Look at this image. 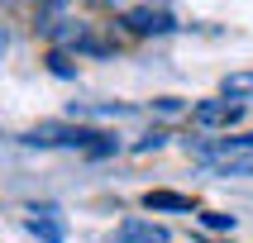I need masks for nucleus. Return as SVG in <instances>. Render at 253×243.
<instances>
[{"instance_id":"obj_1","label":"nucleus","mask_w":253,"mask_h":243,"mask_svg":"<svg viewBox=\"0 0 253 243\" xmlns=\"http://www.w3.org/2000/svg\"><path fill=\"white\" fill-rule=\"evenodd\" d=\"M24 143H34V148H86V153H110L115 139H105V134H96V129H67V124H39L34 134H29Z\"/></svg>"},{"instance_id":"obj_2","label":"nucleus","mask_w":253,"mask_h":243,"mask_svg":"<svg viewBox=\"0 0 253 243\" xmlns=\"http://www.w3.org/2000/svg\"><path fill=\"white\" fill-rule=\"evenodd\" d=\"M239 114H244V105H239V100H229V96L196 100V105H191V119H196L201 129H229V124H239Z\"/></svg>"},{"instance_id":"obj_3","label":"nucleus","mask_w":253,"mask_h":243,"mask_svg":"<svg viewBox=\"0 0 253 243\" xmlns=\"http://www.w3.org/2000/svg\"><path fill=\"white\" fill-rule=\"evenodd\" d=\"M206 162H234V153H253V134H234V139H196L186 143Z\"/></svg>"},{"instance_id":"obj_4","label":"nucleus","mask_w":253,"mask_h":243,"mask_svg":"<svg viewBox=\"0 0 253 243\" xmlns=\"http://www.w3.org/2000/svg\"><path fill=\"white\" fill-rule=\"evenodd\" d=\"M115 243H168V229L153 219H125L115 229Z\"/></svg>"},{"instance_id":"obj_5","label":"nucleus","mask_w":253,"mask_h":243,"mask_svg":"<svg viewBox=\"0 0 253 243\" xmlns=\"http://www.w3.org/2000/svg\"><path fill=\"white\" fill-rule=\"evenodd\" d=\"M125 24L134 29V34H168V29H172V14L168 10H153V5H139V10L125 14Z\"/></svg>"},{"instance_id":"obj_6","label":"nucleus","mask_w":253,"mask_h":243,"mask_svg":"<svg viewBox=\"0 0 253 243\" xmlns=\"http://www.w3.org/2000/svg\"><path fill=\"white\" fill-rule=\"evenodd\" d=\"M220 96L239 100V105H253V71H229L225 86H220Z\"/></svg>"},{"instance_id":"obj_7","label":"nucleus","mask_w":253,"mask_h":243,"mask_svg":"<svg viewBox=\"0 0 253 243\" xmlns=\"http://www.w3.org/2000/svg\"><path fill=\"white\" fill-rule=\"evenodd\" d=\"M29 229H34L39 239H48V243H62V234H67L62 219H53V210H34L29 214Z\"/></svg>"},{"instance_id":"obj_8","label":"nucleus","mask_w":253,"mask_h":243,"mask_svg":"<svg viewBox=\"0 0 253 243\" xmlns=\"http://www.w3.org/2000/svg\"><path fill=\"white\" fill-rule=\"evenodd\" d=\"M143 205H148V210H191V196H177V191H148Z\"/></svg>"},{"instance_id":"obj_9","label":"nucleus","mask_w":253,"mask_h":243,"mask_svg":"<svg viewBox=\"0 0 253 243\" xmlns=\"http://www.w3.org/2000/svg\"><path fill=\"white\" fill-rule=\"evenodd\" d=\"M220 176H253V162H215Z\"/></svg>"},{"instance_id":"obj_10","label":"nucleus","mask_w":253,"mask_h":243,"mask_svg":"<svg viewBox=\"0 0 253 243\" xmlns=\"http://www.w3.org/2000/svg\"><path fill=\"white\" fill-rule=\"evenodd\" d=\"M201 219H206V229H234V214H220V210L201 214Z\"/></svg>"},{"instance_id":"obj_11","label":"nucleus","mask_w":253,"mask_h":243,"mask_svg":"<svg viewBox=\"0 0 253 243\" xmlns=\"http://www.w3.org/2000/svg\"><path fill=\"white\" fill-rule=\"evenodd\" d=\"M163 143H168V134H158V129H153V134H143V139H139V153H153V148H163Z\"/></svg>"},{"instance_id":"obj_12","label":"nucleus","mask_w":253,"mask_h":243,"mask_svg":"<svg viewBox=\"0 0 253 243\" xmlns=\"http://www.w3.org/2000/svg\"><path fill=\"white\" fill-rule=\"evenodd\" d=\"M91 5H100V10H115V5H120V0H91Z\"/></svg>"}]
</instances>
